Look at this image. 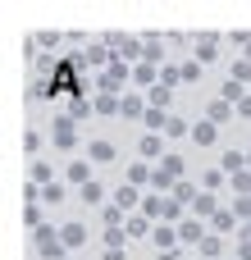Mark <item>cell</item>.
Here are the masks:
<instances>
[{
  "mask_svg": "<svg viewBox=\"0 0 251 260\" xmlns=\"http://www.w3.org/2000/svg\"><path fill=\"white\" fill-rule=\"evenodd\" d=\"M59 242H64V233H59V229H37V256L59 260V251H64Z\"/></svg>",
  "mask_w": 251,
  "mask_h": 260,
  "instance_id": "cell-1",
  "label": "cell"
},
{
  "mask_svg": "<svg viewBox=\"0 0 251 260\" xmlns=\"http://www.w3.org/2000/svg\"><path fill=\"white\" fill-rule=\"evenodd\" d=\"M178 174H183V160H174V155H169V160L160 165V174H155V183H160V187H169V183H174Z\"/></svg>",
  "mask_w": 251,
  "mask_h": 260,
  "instance_id": "cell-2",
  "label": "cell"
},
{
  "mask_svg": "<svg viewBox=\"0 0 251 260\" xmlns=\"http://www.w3.org/2000/svg\"><path fill=\"white\" fill-rule=\"evenodd\" d=\"M73 142H78V137H73V123L59 119V123H55V146H73Z\"/></svg>",
  "mask_w": 251,
  "mask_h": 260,
  "instance_id": "cell-3",
  "label": "cell"
},
{
  "mask_svg": "<svg viewBox=\"0 0 251 260\" xmlns=\"http://www.w3.org/2000/svg\"><path fill=\"white\" fill-rule=\"evenodd\" d=\"M69 178L87 187V183H91V165H82V160H73V165H69Z\"/></svg>",
  "mask_w": 251,
  "mask_h": 260,
  "instance_id": "cell-4",
  "label": "cell"
},
{
  "mask_svg": "<svg viewBox=\"0 0 251 260\" xmlns=\"http://www.w3.org/2000/svg\"><path fill=\"white\" fill-rule=\"evenodd\" d=\"M82 242H87V229L82 224H69L64 229V247H82Z\"/></svg>",
  "mask_w": 251,
  "mask_h": 260,
  "instance_id": "cell-5",
  "label": "cell"
},
{
  "mask_svg": "<svg viewBox=\"0 0 251 260\" xmlns=\"http://www.w3.org/2000/svg\"><path fill=\"white\" fill-rule=\"evenodd\" d=\"M178 238H183V242H197V238H201V224H197V219H187V224L178 229Z\"/></svg>",
  "mask_w": 251,
  "mask_h": 260,
  "instance_id": "cell-6",
  "label": "cell"
},
{
  "mask_svg": "<svg viewBox=\"0 0 251 260\" xmlns=\"http://www.w3.org/2000/svg\"><path fill=\"white\" fill-rule=\"evenodd\" d=\"M192 137H197V142H201V146H210V142H215V128H210V123H201V128H197V133H192Z\"/></svg>",
  "mask_w": 251,
  "mask_h": 260,
  "instance_id": "cell-7",
  "label": "cell"
},
{
  "mask_svg": "<svg viewBox=\"0 0 251 260\" xmlns=\"http://www.w3.org/2000/svg\"><path fill=\"white\" fill-rule=\"evenodd\" d=\"M155 247H165V251H169V247H174V233H169V229H155Z\"/></svg>",
  "mask_w": 251,
  "mask_h": 260,
  "instance_id": "cell-8",
  "label": "cell"
},
{
  "mask_svg": "<svg viewBox=\"0 0 251 260\" xmlns=\"http://www.w3.org/2000/svg\"><path fill=\"white\" fill-rule=\"evenodd\" d=\"M160 260H178V256H174V251H165V256H160Z\"/></svg>",
  "mask_w": 251,
  "mask_h": 260,
  "instance_id": "cell-9",
  "label": "cell"
}]
</instances>
